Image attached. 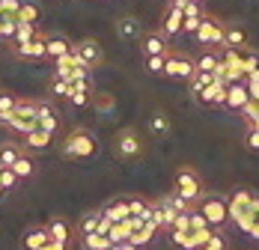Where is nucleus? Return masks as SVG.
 Instances as JSON below:
<instances>
[{"label":"nucleus","mask_w":259,"mask_h":250,"mask_svg":"<svg viewBox=\"0 0 259 250\" xmlns=\"http://www.w3.org/2000/svg\"><path fill=\"white\" fill-rule=\"evenodd\" d=\"M60 152H63V158L87 161V158H93V155L99 152V140H96L93 131H87V128H75V131L66 134V140H63Z\"/></svg>","instance_id":"nucleus-1"},{"label":"nucleus","mask_w":259,"mask_h":250,"mask_svg":"<svg viewBox=\"0 0 259 250\" xmlns=\"http://www.w3.org/2000/svg\"><path fill=\"white\" fill-rule=\"evenodd\" d=\"M197 212L208 221L211 229H221L230 224V205H227V197H221V194H203Z\"/></svg>","instance_id":"nucleus-2"},{"label":"nucleus","mask_w":259,"mask_h":250,"mask_svg":"<svg viewBox=\"0 0 259 250\" xmlns=\"http://www.w3.org/2000/svg\"><path fill=\"white\" fill-rule=\"evenodd\" d=\"M173 191L182 194L188 202H200V197L206 194L203 179L197 176V170H191V167H179L176 170V176H173Z\"/></svg>","instance_id":"nucleus-3"},{"label":"nucleus","mask_w":259,"mask_h":250,"mask_svg":"<svg viewBox=\"0 0 259 250\" xmlns=\"http://www.w3.org/2000/svg\"><path fill=\"white\" fill-rule=\"evenodd\" d=\"M6 128L15 131V134H21V137H24L27 131H33V128H36V101H21L18 99L15 110H12L9 119H6Z\"/></svg>","instance_id":"nucleus-4"},{"label":"nucleus","mask_w":259,"mask_h":250,"mask_svg":"<svg viewBox=\"0 0 259 250\" xmlns=\"http://www.w3.org/2000/svg\"><path fill=\"white\" fill-rule=\"evenodd\" d=\"M224 30L227 27L221 24L218 18H211V15H203V21L197 27V42L200 45H214V48H224Z\"/></svg>","instance_id":"nucleus-5"},{"label":"nucleus","mask_w":259,"mask_h":250,"mask_svg":"<svg viewBox=\"0 0 259 250\" xmlns=\"http://www.w3.org/2000/svg\"><path fill=\"white\" fill-rule=\"evenodd\" d=\"M116 155L125 158V161H134V158L143 155V140H140V134L134 128H122L116 134Z\"/></svg>","instance_id":"nucleus-6"},{"label":"nucleus","mask_w":259,"mask_h":250,"mask_svg":"<svg viewBox=\"0 0 259 250\" xmlns=\"http://www.w3.org/2000/svg\"><path fill=\"white\" fill-rule=\"evenodd\" d=\"M197 72V66H194V60H188V57H182V54H170L167 51V63H164V75L167 77H176V80H191Z\"/></svg>","instance_id":"nucleus-7"},{"label":"nucleus","mask_w":259,"mask_h":250,"mask_svg":"<svg viewBox=\"0 0 259 250\" xmlns=\"http://www.w3.org/2000/svg\"><path fill=\"white\" fill-rule=\"evenodd\" d=\"M75 48V54H78V60L87 66V69H96V66H102L104 54H102V45L96 42V39H83V42H78V45H72Z\"/></svg>","instance_id":"nucleus-8"},{"label":"nucleus","mask_w":259,"mask_h":250,"mask_svg":"<svg viewBox=\"0 0 259 250\" xmlns=\"http://www.w3.org/2000/svg\"><path fill=\"white\" fill-rule=\"evenodd\" d=\"M36 128L48 131V134H57L60 128V113L51 101H36Z\"/></svg>","instance_id":"nucleus-9"},{"label":"nucleus","mask_w":259,"mask_h":250,"mask_svg":"<svg viewBox=\"0 0 259 250\" xmlns=\"http://www.w3.org/2000/svg\"><path fill=\"white\" fill-rule=\"evenodd\" d=\"M253 200H256V194H250L247 188H238L233 197L227 200V205H230V221H238L241 215H247V212H253Z\"/></svg>","instance_id":"nucleus-10"},{"label":"nucleus","mask_w":259,"mask_h":250,"mask_svg":"<svg viewBox=\"0 0 259 250\" xmlns=\"http://www.w3.org/2000/svg\"><path fill=\"white\" fill-rule=\"evenodd\" d=\"M45 39L48 36H36V39H30V42H24V45H12V51H15V57H21V60H42L45 57Z\"/></svg>","instance_id":"nucleus-11"},{"label":"nucleus","mask_w":259,"mask_h":250,"mask_svg":"<svg viewBox=\"0 0 259 250\" xmlns=\"http://www.w3.org/2000/svg\"><path fill=\"white\" fill-rule=\"evenodd\" d=\"M194 99L200 101V104H206V107H214V104H224L227 101V84H221V80H214V84H208L206 90H200Z\"/></svg>","instance_id":"nucleus-12"},{"label":"nucleus","mask_w":259,"mask_h":250,"mask_svg":"<svg viewBox=\"0 0 259 250\" xmlns=\"http://www.w3.org/2000/svg\"><path fill=\"white\" fill-rule=\"evenodd\" d=\"M247 101H250V93H247V84H244V80H238V84H230V87H227V101H224V107H230V110H241Z\"/></svg>","instance_id":"nucleus-13"},{"label":"nucleus","mask_w":259,"mask_h":250,"mask_svg":"<svg viewBox=\"0 0 259 250\" xmlns=\"http://www.w3.org/2000/svg\"><path fill=\"white\" fill-rule=\"evenodd\" d=\"M102 215L110 221V224H119V221H125L131 212H128V197H116V200H110L107 205L102 209Z\"/></svg>","instance_id":"nucleus-14"},{"label":"nucleus","mask_w":259,"mask_h":250,"mask_svg":"<svg viewBox=\"0 0 259 250\" xmlns=\"http://www.w3.org/2000/svg\"><path fill=\"white\" fill-rule=\"evenodd\" d=\"M48 238H51V235H48V229H45V226H30L24 235H21V247H24V250H39Z\"/></svg>","instance_id":"nucleus-15"},{"label":"nucleus","mask_w":259,"mask_h":250,"mask_svg":"<svg viewBox=\"0 0 259 250\" xmlns=\"http://www.w3.org/2000/svg\"><path fill=\"white\" fill-rule=\"evenodd\" d=\"M51 143H54V134L42 131V128H33V131H27V134H24V146H27V149L45 152L48 146H51Z\"/></svg>","instance_id":"nucleus-16"},{"label":"nucleus","mask_w":259,"mask_h":250,"mask_svg":"<svg viewBox=\"0 0 259 250\" xmlns=\"http://www.w3.org/2000/svg\"><path fill=\"white\" fill-rule=\"evenodd\" d=\"M182 9H176V6H170L167 12H164V21H161V33L164 36H176V33H182Z\"/></svg>","instance_id":"nucleus-17"},{"label":"nucleus","mask_w":259,"mask_h":250,"mask_svg":"<svg viewBox=\"0 0 259 250\" xmlns=\"http://www.w3.org/2000/svg\"><path fill=\"white\" fill-rule=\"evenodd\" d=\"M75 66H83V63L78 60V54H75V48H72L69 54H63V57L54 60V75L57 77H69V72H72Z\"/></svg>","instance_id":"nucleus-18"},{"label":"nucleus","mask_w":259,"mask_h":250,"mask_svg":"<svg viewBox=\"0 0 259 250\" xmlns=\"http://www.w3.org/2000/svg\"><path fill=\"white\" fill-rule=\"evenodd\" d=\"M158 232H161V229H158V226L152 224V221H143V226L131 232V238H128V241H131V244H137V247H146V244H149V241L155 238Z\"/></svg>","instance_id":"nucleus-19"},{"label":"nucleus","mask_w":259,"mask_h":250,"mask_svg":"<svg viewBox=\"0 0 259 250\" xmlns=\"http://www.w3.org/2000/svg\"><path fill=\"white\" fill-rule=\"evenodd\" d=\"M143 54H146V57L167 54V36H164V33H146V36H143Z\"/></svg>","instance_id":"nucleus-20"},{"label":"nucleus","mask_w":259,"mask_h":250,"mask_svg":"<svg viewBox=\"0 0 259 250\" xmlns=\"http://www.w3.org/2000/svg\"><path fill=\"white\" fill-rule=\"evenodd\" d=\"M116 33H119V39H125V42L140 39V21H137L134 15H125V18L116 21Z\"/></svg>","instance_id":"nucleus-21"},{"label":"nucleus","mask_w":259,"mask_h":250,"mask_svg":"<svg viewBox=\"0 0 259 250\" xmlns=\"http://www.w3.org/2000/svg\"><path fill=\"white\" fill-rule=\"evenodd\" d=\"M69 51H72V42H69L66 36H48V39H45V57H51V60L69 54Z\"/></svg>","instance_id":"nucleus-22"},{"label":"nucleus","mask_w":259,"mask_h":250,"mask_svg":"<svg viewBox=\"0 0 259 250\" xmlns=\"http://www.w3.org/2000/svg\"><path fill=\"white\" fill-rule=\"evenodd\" d=\"M45 229H48V235H51V238L72 244V235H75V232H72V226L66 224L63 218H54V221H48V226H45Z\"/></svg>","instance_id":"nucleus-23"},{"label":"nucleus","mask_w":259,"mask_h":250,"mask_svg":"<svg viewBox=\"0 0 259 250\" xmlns=\"http://www.w3.org/2000/svg\"><path fill=\"white\" fill-rule=\"evenodd\" d=\"M224 45L227 48H247V33L241 27H227L224 30Z\"/></svg>","instance_id":"nucleus-24"},{"label":"nucleus","mask_w":259,"mask_h":250,"mask_svg":"<svg viewBox=\"0 0 259 250\" xmlns=\"http://www.w3.org/2000/svg\"><path fill=\"white\" fill-rule=\"evenodd\" d=\"M149 131H152L155 137H164V134H170V116H167L164 110H155V113L149 116Z\"/></svg>","instance_id":"nucleus-25"},{"label":"nucleus","mask_w":259,"mask_h":250,"mask_svg":"<svg viewBox=\"0 0 259 250\" xmlns=\"http://www.w3.org/2000/svg\"><path fill=\"white\" fill-rule=\"evenodd\" d=\"M128 212L134 215V218L149 221V218H152V202L143 200V197H128Z\"/></svg>","instance_id":"nucleus-26"},{"label":"nucleus","mask_w":259,"mask_h":250,"mask_svg":"<svg viewBox=\"0 0 259 250\" xmlns=\"http://www.w3.org/2000/svg\"><path fill=\"white\" fill-rule=\"evenodd\" d=\"M99 221H102V209L87 212V215L80 218V224H78V235H90V232H96V229H99Z\"/></svg>","instance_id":"nucleus-27"},{"label":"nucleus","mask_w":259,"mask_h":250,"mask_svg":"<svg viewBox=\"0 0 259 250\" xmlns=\"http://www.w3.org/2000/svg\"><path fill=\"white\" fill-rule=\"evenodd\" d=\"M80 244L83 247H93V250H110L113 247V241L102 235V232H90V235H80Z\"/></svg>","instance_id":"nucleus-28"},{"label":"nucleus","mask_w":259,"mask_h":250,"mask_svg":"<svg viewBox=\"0 0 259 250\" xmlns=\"http://www.w3.org/2000/svg\"><path fill=\"white\" fill-rule=\"evenodd\" d=\"M15 21H27V24H36V21H39V6H36L33 0H21V6H18V15H15Z\"/></svg>","instance_id":"nucleus-29"},{"label":"nucleus","mask_w":259,"mask_h":250,"mask_svg":"<svg viewBox=\"0 0 259 250\" xmlns=\"http://www.w3.org/2000/svg\"><path fill=\"white\" fill-rule=\"evenodd\" d=\"M39 36V30H36V24H27V21H18L15 24V36H12V42L15 45H24V42H30V39H36Z\"/></svg>","instance_id":"nucleus-30"},{"label":"nucleus","mask_w":259,"mask_h":250,"mask_svg":"<svg viewBox=\"0 0 259 250\" xmlns=\"http://www.w3.org/2000/svg\"><path fill=\"white\" fill-rule=\"evenodd\" d=\"M218 63H221V54L218 51H206V54H200V60H194L197 72H214Z\"/></svg>","instance_id":"nucleus-31"},{"label":"nucleus","mask_w":259,"mask_h":250,"mask_svg":"<svg viewBox=\"0 0 259 250\" xmlns=\"http://www.w3.org/2000/svg\"><path fill=\"white\" fill-rule=\"evenodd\" d=\"M18 155H21V146H18V143H12V140H6V143H0V161H3L6 167H12Z\"/></svg>","instance_id":"nucleus-32"},{"label":"nucleus","mask_w":259,"mask_h":250,"mask_svg":"<svg viewBox=\"0 0 259 250\" xmlns=\"http://www.w3.org/2000/svg\"><path fill=\"white\" fill-rule=\"evenodd\" d=\"M48 90H51V96H57V99H69V96H72V84H69L66 77H57V75H54Z\"/></svg>","instance_id":"nucleus-33"},{"label":"nucleus","mask_w":259,"mask_h":250,"mask_svg":"<svg viewBox=\"0 0 259 250\" xmlns=\"http://www.w3.org/2000/svg\"><path fill=\"white\" fill-rule=\"evenodd\" d=\"M15 104H18V99H15V96H9V93H0V125H6L9 113L15 110Z\"/></svg>","instance_id":"nucleus-34"},{"label":"nucleus","mask_w":259,"mask_h":250,"mask_svg":"<svg viewBox=\"0 0 259 250\" xmlns=\"http://www.w3.org/2000/svg\"><path fill=\"white\" fill-rule=\"evenodd\" d=\"M208 84H214V75L211 72H194V77H191V93L197 96L200 90H206Z\"/></svg>","instance_id":"nucleus-35"},{"label":"nucleus","mask_w":259,"mask_h":250,"mask_svg":"<svg viewBox=\"0 0 259 250\" xmlns=\"http://www.w3.org/2000/svg\"><path fill=\"white\" fill-rule=\"evenodd\" d=\"M12 170H15L18 179H30V176H33V161H30L27 155H18L15 164H12Z\"/></svg>","instance_id":"nucleus-36"},{"label":"nucleus","mask_w":259,"mask_h":250,"mask_svg":"<svg viewBox=\"0 0 259 250\" xmlns=\"http://www.w3.org/2000/svg\"><path fill=\"white\" fill-rule=\"evenodd\" d=\"M18 182H21V179L15 176V170H12V167H3V170H0V188H3V191L18 188Z\"/></svg>","instance_id":"nucleus-37"},{"label":"nucleus","mask_w":259,"mask_h":250,"mask_svg":"<svg viewBox=\"0 0 259 250\" xmlns=\"http://www.w3.org/2000/svg\"><path fill=\"white\" fill-rule=\"evenodd\" d=\"M164 200L170 202V205H173L176 212H191V209H194V202H188L185 197H182V194H176V191H173V194H167Z\"/></svg>","instance_id":"nucleus-38"},{"label":"nucleus","mask_w":259,"mask_h":250,"mask_svg":"<svg viewBox=\"0 0 259 250\" xmlns=\"http://www.w3.org/2000/svg\"><path fill=\"white\" fill-rule=\"evenodd\" d=\"M164 63H167V54H155V57H146V69L152 75H164Z\"/></svg>","instance_id":"nucleus-39"},{"label":"nucleus","mask_w":259,"mask_h":250,"mask_svg":"<svg viewBox=\"0 0 259 250\" xmlns=\"http://www.w3.org/2000/svg\"><path fill=\"white\" fill-rule=\"evenodd\" d=\"M21 0H0V18H15Z\"/></svg>","instance_id":"nucleus-40"},{"label":"nucleus","mask_w":259,"mask_h":250,"mask_svg":"<svg viewBox=\"0 0 259 250\" xmlns=\"http://www.w3.org/2000/svg\"><path fill=\"white\" fill-rule=\"evenodd\" d=\"M247 72H259V54L244 48V75H247Z\"/></svg>","instance_id":"nucleus-41"},{"label":"nucleus","mask_w":259,"mask_h":250,"mask_svg":"<svg viewBox=\"0 0 259 250\" xmlns=\"http://www.w3.org/2000/svg\"><path fill=\"white\" fill-rule=\"evenodd\" d=\"M200 250H227V241H224V235H221V232H211V238H208Z\"/></svg>","instance_id":"nucleus-42"},{"label":"nucleus","mask_w":259,"mask_h":250,"mask_svg":"<svg viewBox=\"0 0 259 250\" xmlns=\"http://www.w3.org/2000/svg\"><path fill=\"white\" fill-rule=\"evenodd\" d=\"M170 229H176V232H191V218H188V212H179Z\"/></svg>","instance_id":"nucleus-43"},{"label":"nucleus","mask_w":259,"mask_h":250,"mask_svg":"<svg viewBox=\"0 0 259 250\" xmlns=\"http://www.w3.org/2000/svg\"><path fill=\"white\" fill-rule=\"evenodd\" d=\"M15 24H18L15 18H0V36L3 39H12L15 36Z\"/></svg>","instance_id":"nucleus-44"},{"label":"nucleus","mask_w":259,"mask_h":250,"mask_svg":"<svg viewBox=\"0 0 259 250\" xmlns=\"http://www.w3.org/2000/svg\"><path fill=\"white\" fill-rule=\"evenodd\" d=\"M244 143H247V149L259 152V128H247V134H244Z\"/></svg>","instance_id":"nucleus-45"},{"label":"nucleus","mask_w":259,"mask_h":250,"mask_svg":"<svg viewBox=\"0 0 259 250\" xmlns=\"http://www.w3.org/2000/svg\"><path fill=\"white\" fill-rule=\"evenodd\" d=\"M90 99H93V93H72V96H69V101H72L75 107H87Z\"/></svg>","instance_id":"nucleus-46"},{"label":"nucleus","mask_w":259,"mask_h":250,"mask_svg":"<svg viewBox=\"0 0 259 250\" xmlns=\"http://www.w3.org/2000/svg\"><path fill=\"white\" fill-rule=\"evenodd\" d=\"M39 250H69V244H66V241H57V238H48Z\"/></svg>","instance_id":"nucleus-47"},{"label":"nucleus","mask_w":259,"mask_h":250,"mask_svg":"<svg viewBox=\"0 0 259 250\" xmlns=\"http://www.w3.org/2000/svg\"><path fill=\"white\" fill-rule=\"evenodd\" d=\"M247 93H250V99L259 104V80H253V84H247Z\"/></svg>","instance_id":"nucleus-48"},{"label":"nucleus","mask_w":259,"mask_h":250,"mask_svg":"<svg viewBox=\"0 0 259 250\" xmlns=\"http://www.w3.org/2000/svg\"><path fill=\"white\" fill-rule=\"evenodd\" d=\"M110 226H113V224H110V221H107V218L102 215V221H99V229H96V232H102V235H107V232H110Z\"/></svg>","instance_id":"nucleus-49"},{"label":"nucleus","mask_w":259,"mask_h":250,"mask_svg":"<svg viewBox=\"0 0 259 250\" xmlns=\"http://www.w3.org/2000/svg\"><path fill=\"white\" fill-rule=\"evenodd\" d=\"M110 250H143V247H137V244H131V241H119V244H113Z\"/></svg>","instance_id":"nucleus-50"},{"label":"nucleus","mask_w":259,"mask_h":250,"mask_svg":"<svg viewBox=\"0 0 259 250\" xmlns=\"http://www.w3.org/2000/svg\"><path fill=\"white\" fill-rule=\"evenodd\" d=\"M99 107H102V110H107V107H113V99H107V96H104V99L99 101Z\"/></svg>","instance_id":"nucleus-51"},{"label":"nucleus","mask_w":259,"mask_h":250,"mask_svg":"<svg viewBox=\"0 0 259 250\" xmlns=\"http://www.w3.org/2000/svg\"><path fill=\"white\" fill-rule=\"evenodd\" d=\"M247 235H253V238H259V221L253 226H250V232H247Z\"/></svg>","instance_id":"nucleus-52"},{"label":"nucleus","mask_w":259,"mask_h":250,"mask_svg":"<svg viewBox=\"0 0 259 250\" xmlns=\"http://www.w3.org/2000/svg\"><path fill=\"white\" fill-rule=\"evenodd\" d=\"M253 212H256V221H259V197L253 200Z\"/></svg>","instance_id":"nucleus-53"},{"label":"nucleus","mask_w":259,"mask_h":250,"mask_svg":"<svg viewBox=\"0 0 259 250\" xmlns=\"http://www.w3.org/2000/svg\"><path fill=\"white\" fill-rule=\"evenodd\" d=\"M3 194H6V191H3V188H0V197H3Z\"/></svg>","instance_id":"nucleus-54"},{"label":"nucleus","mask_w":259,"mask_h":250,"mask_svg":"<svg viewBox=\"0 0 259 250\" xmlns=\"http://www.w3.org/2000/svg\"><path fill=\"white\" fill-rule=\"evenodd\" d=\"M194 3H203V0H194Z\"/></svg>","instance_id":"nucleus-55"},{"label":"nucleus","mask_w":259,"mask_h":250,"mask_svg":"<svg viewBox=\"0 0 259 250\" xmlns=\"http://www.w3.org/2000/svg\"><path fill=\"white\" fill-rule=\"evenodd\" d=\"M83 250H93V247H83Z\"/></svg>","instance_id":"nucleus-56"}]
</instances>
